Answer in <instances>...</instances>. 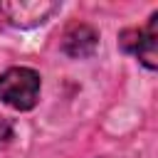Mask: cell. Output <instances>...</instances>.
<instances>
[{
	"label": "cell",
	"instance_id": "cell-1",
	"mask_svg": "<svg viewBox=\"0 0 158 158\" xmlns=\"http://www.w3.org/2000/svg\"><path fill=\"white\" fill-rule=\"evenodd\" d=\"M40 99V74L30 67H12L0 74V101L17 109L30 111Z\"/></svg>",
	"mask_w": 158,
	"mask_h": 158
},
{
	"label": "cell",
	"instance_id": "cell-2",
	"mask_svg": "<svg viewBox=\"0 0 158 158\" xmlns=\"http://www.w3.org/2000/svg\"><path fill=\"white\" fill-rule=\"evenodd\" d=\"M57 10H59V2H54V0H12V2H0V12L15 27H37Z\"/></svg>",
	"mask_w": 158,
	"mask_h": 158
},
{
	"label": "cell",
	"instance_id": "cell-3",
	"mask_svg": "<svg viewBox=\"0 0 158 158\" xmlns=\"http://www.w3.org/2000/svg\"><path fill=\"white\" fill-rule=\"evenodd\" d=\"M99 44V32L91 27V25H84V22H77L72 25L67 32H64V42H62V49L74 57V59H84V57H91L94 49Z\"/></svg>",
	"mask_w": 158,
	"mask_h": 158
},
{
	"label": "cell",
	"instance_id": "cell-4",
	"mask_svg": "<svg viewBox=\"0 0 158 158\" xmlns=\"http://www.w3.org/2000/svg\"><path fill=\"white\" fill-rule=\"evenodd\" d=\"M156 20H158V15L151 17L148 30H146V37H143L141 47L136 49V57H138L148 69H156V67H158V35H156Z\"/></svg>",
	"mask_w": 158,
	"mask_h": 158
},
{
	"label": "cell",
	"instance_id": "cell-5",
	"mask_svg": "<svg viewBox=\"0 0 158 158\" xmlns=\"http://www.w3.org/2000/svg\"><path fill=\"white\" fill-rule=\"evenodd\" d=\"M143 37H146V30H126V32H121V37H118V44H121V49H123V52H131V54H136V49L141 47Z\"/></svg>",
	"mask_w": 158,
	"mask_h": 158
},
{
	"label": "cell",
	"instance_id": "cell-6",
	"mask_svg": "<svg viewBox=\"0 0 158 158\" xmlns=\"http://www.w3.org/2000/svg\"><path fill=\"white\" fill-rule=\"evenodd\" d=\"M12 138V123L10 121H0V148L7 146Z\"/></svg>",
	"mask_w": 158,
	"mask_h": 158
}]
</instances>
